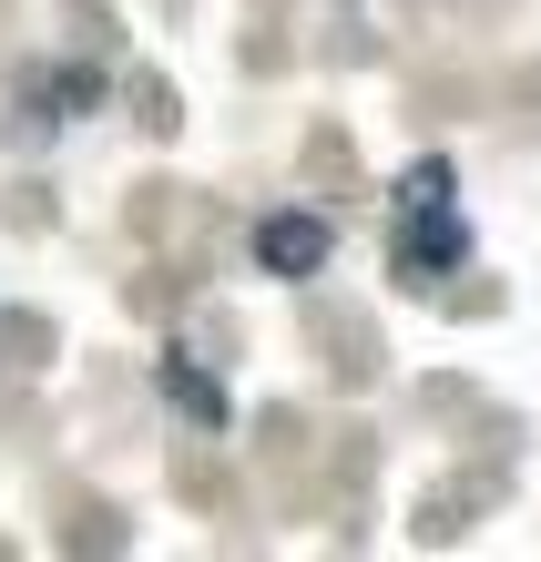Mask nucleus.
Returning a JSON list of instances; mask_svg holds the SVG:
<instances>
[{"label":"nucleus","instance_id":"f257e3e1","mask_svg":"<svg viewBox=\"0 0 541 562\" xmlns=\"http://www.w3.org/2000/svg\"><path fill=\"white\" fill-rule=\"evenodd\" d=\"M388 236H398V267H409L419 286L460 267L470 225H460V194H450V164H439V154L398 175V194H388Z\"/></svg>","mask_w":541,"mask_h":562},{"label":"nucleus","instance_id":"f03ea898","mask_svg":"<svg viewBox=\"0 0 541 562\" xmlns=\"http://www.w3.org/2000/svg\"><path fill=\"white\" fill-rule=\"evenodd\" d=\"M327 246H337V225H327V215H296V205L256 225V267H266V277H317Z\"/></svg>","mask_w":541,"mask_h":562},{"label":"nucleus","instance_id":"7ed1b4c3","mask_svg":"<svg viewBox=\"0 0 541 562\" xmlns=\"http://www.w3.org/2000/svg\"><path fill=\"white\" fill-rule=\"evenodd\" d=\"M164 389H174V400H184L194 419H225V389H215V379H194V369H164Z\"/></svg>","mask_w":541,"mask_h":562}]
</instances>
